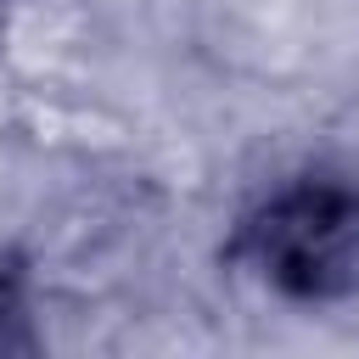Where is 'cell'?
Wrapping results in <instances>:
<instances>
[{"label":"cell","mask_w":359,"mask_h":359,"mask_svg":"<svg viewBox=\"0 0 359 359\" xmlns=\"http://www.w3.org/2000/svg\"><path fill=\"white\" fill-rule=\"evenodd\" d=\"M241 258L275 297L292 303H359V180L303 174L258 196L236 236Z\"/></svg>","instance_id":"obj_1"},{"label":"cell","mask_w":359,"mask_h":359,"mask_svg":"<svg viewBox=\"0 0 359 359\" xmlns=\"http://www.w3.org/2000/svg\"><path fill=\"white\" fill-rule=\"evenodd\" d=\"M11 348H28L22 337V269L0 258V353Z\"/></svg>","instance_id":"obj_2"}]
</instances>
